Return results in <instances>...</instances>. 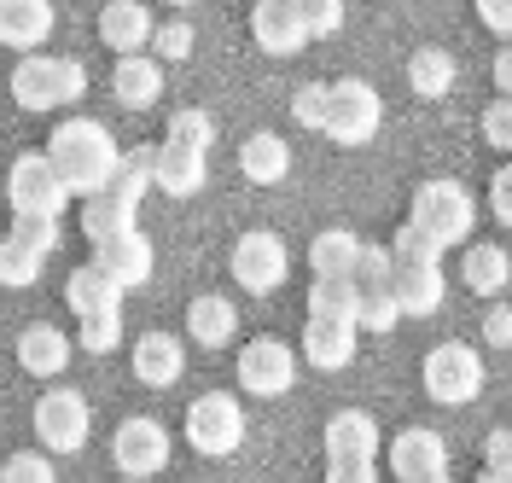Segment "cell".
<instances>
[{"label":"cell","instance_id":"obj_4","mask_svg":"<svg viewBox=\"0 0 512 483\" xmlns=\"http://www.w3.org/2000/svg\"><path fill=\"white\" fill-rule=\"evenodd\" d=\"M408 222H419L437 245H466L472 239V227H478V198L466 193L460 181H448V175H437V181H419L414 187V216Z\"/></svg>","mask_w":512,"mask_h":483},{"label":"cell","instance_id":"obj_21","mask_svg":"<svg viewBox=\"0 0 512 483\" xmlns=\"http://www.w3.org/2000/svg\"><path fill=\"white\" fill-rule=\"evenodd\" d=\"M384 437H379V419L361 414V408H338L326 419V460H379Z\"/></svg>","mask_w":512,"mask_h":483},{"label":"cell","instance_id":"obj_22","mask_svg":"<svg viewBox=\"0 0 512 483\" xmlns=\"http://www.w3.org/2000/svg\"><path fill=\"white\" fill-rule=\"evenodd\" d=\"M152 6L146 0H105V12H99V41L111 47V53H140V47H152Z\"/></svg>","mask_w":512,"mask_h":483},{"label":"cell","instance_id":"obj_17","mask_svg":"<svg viewBox=\"0 0 512 483\" xmlns=\"http://www.w3.org/2000/svg\"><path fill=\"white\" fill-rule=\"evenodd\" d=\"M94 262L105 274H117V286L134 291L152 280V268H158V251H152V239L140 233V227H123V233H111V239H99L94 245Z\"/></svg>","mask_w":512,"mask_h":483},{"label":"cell","instance_id":"obj_7","mask_svg":"<svg viewBox=\"0 0 512 483\" xmlns=\"http://www.w3.org/2000/svg\"><path fill=\"white\" fill-rule=\"evenodd\" d=\"M35 437H41L47 454H82L88 437H94V408H88V396L70 390V385L47 390V396L35 402Z\"/></svg>","mask_w":512,"mask_h":483},{"label":"cell","instance_id":"obj_26","mask_svg":"<svg viewBox=\"0 0 512 483\" xmlns=\"http://www.w3.org/2000/svg\"><path fill=\"white\" fill-rule=\"evenodd\" d=\"M18 367L35 373V379H59L70 367V338L59 326H24L18 332Z\"/></svg>","mask_w":512,"mask_h":483},{"label":"cell","instance_id":"obj_36","mask_svg":"<svg viewBox=\"0 0 512 483\" xmlns=\"http://www.w3.org/2000/svg\"><path fill=\"white\" fill-rule=\"evenodd\" d=\"M390 262H443V245H437L419 222H402L396 239H390Z\"/></svg>","mask_w":512,"mask_h":483},{"label":"cell","instance_id":"obj_40","mask_svg":"<svg viewBox=\"0 0 512 483\" xmlns=\"http://www.w3.org/2000/svg\"><path fill=\"white\" fill-rule=\"evenodd\" d=\"M291 117H297L303 129L320 134V117H326V82H303V88L291 94Z\"/></svg>","mask_w":512,"mask_h":483},{"label":"cell","instance_id":"obj_19","mask_svg":"<svg viewBox=\"0 0 512 483\" xmlns=\"http://www.w3.org/2000/svg\"><path fill=\"white\" fill-rule=\"evenodd\" d=\"M204 181H210V152L181 146V140H163L152 152V187H163L169 198H192Z\"/></svg>","mask_w":512,"mask_h":483},{"label":"cell","instance_id":"obj_11","mask_svg":"<svg viewBox=\"0 0 512 483\" xmlns=\"http://www.w3.org/2000/svg\"><path fill=\"white\" fill-rule=\"evenodd\" d=\"M227 268H233V280L251 291V297H268V291L286 286L291 251H286V239H280V233H268V227H251V233H239V245H233Z\"/></svg>","mask_w":512,"mask_h":483},{"label":"cell","instance_id":"obj_15","mask_svg":"<svg viewBox=\"0 0 512 483\" xmlns=\"http://www.w3.org/2000/svg\"><path fill=\"white\" fill-rule=\"evenodd\" d=\"M390 297L402 309V321H425L443 309V262H390Z\"/></svg>","mask_w":512,"mask_h":483},{"label":"cell","instance_id":"obj_18","mask_svg":"<svg viewBox=\"0 0 512 483\" xmlns=\"http://www.w3.org/2000/svg\"><path fill=\"white\" fill-rule=\"evenodd\" d=\"M355 338H361V326L344 315H309L303 321V361L320 373H344L355 361Z\"/></svg>","mask_w":512,"mask_h":483},{"label":"cell","instance_id":"obj_43","mask_svg":"<svg viewBox=\"0 0 512 483\" xmlns=\"http://www.w3.org/2000/svg\"><path fill=\"white\" fill-rule=\"evenodd\" d=\"M326 483H379V460H326Z\"/></svg>","mask_w":512,"mask_h":483},{"label":"cell","instance_id":"obj_49","mask_svg":"<svg viewBox=\"0 0 512 483\" xmlns=\"http://www.w3.org/2000/svg\"><path fill=\"white\" fill-rule=\"evenodd\" d=\"M472 483H512V478H507V472H489V466H483V472H478Z\"/></svg>","mask_w":512,"mask_h":483},{"label":"cell","instance_id":"obj_13","mask_svg":"<svg viewBox=\"0 0 512 483\" xmlns=\"http://www.w3.org/2000/svg\"><path fill=\"white\" fill-rule=\"evenodd\" d=\"M111 460H117L123 478H152V472H163L169 466V431H163V419L128 414L111 431Z\"/></svg>","mask_w":512,"mask_h":483},{"label":"cell","instance_id":"obj_44","mask_svg":"<svg viewBox=\"0 0 512 483\" xmlns=\"http://www.w3.org/2000/svg\"><path fill=\"white\" fill-rule=\"evenodd\" d=\"M489 210H495V222L501 227H512V163L489 175Z\"/></svg>","mask_w":512,"mask_h":483},{"label":"cell","instance_id":"obj_46","mask_svg":"<svg viewBox=\"0 0 512 483\" xmlns=\"http://www.w3.org/2000/svg\"><path fill=\"white\" fill-rule=\"evenodd\" d=\"M483 344H489V350H507L512 344V309L507 303H495V309L483 315Z\"/></svg>","mask_w":512,"mask_h":483},{"label":"cell","instance_id":"obj_52","mask_svg":"<svg viewBox=\"0 0 512 483\" xmlns=\"http://www.w3.org/2000/svg\"><path fill=\"white\" fill-rule=\"evenodd\" d=\"M507 431H512V425H507Z\"/></svg>","mask_w":512,"mask_h":483},{"label":"cell","instance_id":"obj_47","mask_svg":"<svg viewBox=\"0 0 512 483\" xmlns=\"http://www.w3.org/2000/svg\"><path fill=\"white\" fill-rule=\"evenodd\" d=\"M478 18H483V30L512 41V0H478Z\"/></svg>","mask_w":512,"mask_h":483},{"label":"cell","instance_id":"obj_23","mask_svg":"<svg viewBox=\"0 0 512 483\" xmlns=\"http://www.w3.org/2000/svg\"><path fill=\"white\" fill-rule=\"evenodd\" d=\"M111 94H117V105H128V111L158 105L163 99V65L152 53H117V65H111Z\"/></svg>","mask_w":512,"mask_h":483},{"label":"cell","instance_id":"obj_51","mask_svg":"<svg viewBox=\"0 0 512 483\" xmlns=\"http://www.w3.org/2000/svg\"><path fill=\"white\" fill-rule=\"evenodd\" d=\"M169 6H192V0H169Z\"/></svg>","mask_w":512,"mask_h":483},{"label":"cell","instance_id":"obj_14","mask_svg":"<svg viewBox=\"0 0 512 483\" xmlns=\"http://www.w3.org/2000/svg\"><path fill=\"white\" fill-rule=\"evenodd\" d=\"M384 460H390L396 483L443 478L448 472V443H443V431H431V425H402V431L384 443Z\"/></svg>","mask_w":512,"mask_h":483},{"label":"cell","instance_id":"obj_27","mask_svg":"<svg viewBox=\"0 0 512 483\" xmlns=\"http://www.w3.org/2000/svg\"><path fill=\"white\" fill-rule=\"evenodd\" d=\"M239 175L256 181V187H280L291 175V146L280 134H251V140L239 146Z\"/></svg>","mask_w":512,"mask_h":483},{"label":"cell","instance_id":"obj_12","mask_svg":"<svg viewBox=\"0 0 512 483\" xmlns=\"http://www.w3.org/2000/svg\"><path fill=\"white\" fill-rule=\"evenodd\" d=\"M233 373H239V390L256 396V402L286 396L297 385V350H291L286 338H251L239 350V361H233Z\"/></svg>","mask_w":512,"mask_h":483},{"label":"cell","instance_id":"obj_3","mask_svg":"<svg viewBox=\"0 0 512 483\" xmlns=\"http://www.w3.org/2000/svg\"><path fill=\"white\" fill-rule=\"evenodd\" d=\"M6 88H12V99H18L24 111H59V105H76V99L88 94V65H82V59L24 53Z\"/></svg>","mask_w":512,"mask_h":483},{"label":"cell","instance_id":"obj_1","mask_svg":"<svg viewBox=\"0 0 512 483\" xmlns=\"http://www.w3.org/2000/svg\"><path fill=\"white\" fill-rule=\"evenodd\" d=\"M47 158H53V169H59L64 193L94 198V193L111 187L123 152H117V140H111V129H105L99 117H70V123H59V129L47 134Z\"/></svg>","mask_w":512,"mask_h":483},{"label":"cell","instance_id":"obj_37","mask_svg":"<svg viewBox=\"0 0 512 483\" xmlns=\"http://www.w3.org/2000/svg\"><path fill=\"white\" fill-rule=\"evenodd\" d=\"M0 483H59L53 454H47V449H18L6 466H0Z\"/></svg>","mask_w":512,"mask_h":483},{"label":"cell","instance_id":"obj_8","mask_svg":"<svg viewBox=\"0 0 512 483\" xmlns=\"http://www.w3.org/2000/svg\"><path fill=\"white\" fill-rule=\"evenodd\" d=\"M419 373H425V396L443 402V408H466V402L483 396V355L472 344H454V338L437 344Z\"/></svg>","mask_w":512,"mask_h":483},{"label":"cell","instance_id":"obj_35","mask_svg":"<svg viewBox=\"0 0 512 483\" xmlns=\"http://www.w3.org/2000/svg\"><path fill=\"white\" fill-rule=\"evenodd\" d=\"M76 344H82L88 355H111L117 344H123V309H111V315H82Z\"/></svg>","mask_w":512,"mask_h":483},{"label":"cell","instance_id":"obj_50","mask_svg":"<svg viewBox=\"0 0 512 483\" xmlns=\"http://www.w3.org/2000/svg\"><path fill=\"white\" fill-rule=\"evenodd\" d=\"M419 483H448V472H443V478H419Z\"/></svg>","mask_w":512,"mask_h":483},{"label":"cell","instance_id":"obj_9","mask_svg":"<svg viewBox=\"0 0 512 483\" xmlns=\"http://www.w3.org/2000/svg\"><path fill=\"white\" fill-rule=\"evenodd\" d=\"M187 443L198 454H210V460L239 454V443H245V408H239V396L204 390V396L187 408Z\"/></svg>","mask_w":512,"mask_h":483},{"label":"cell","instance_id":"obj_20","mask_svg":"<svg viewBox=\"0 0 512 483\" xmlns=\"http://www.w3.org/2000/svg\"><path fill=\"white\" fill-rule=\"evenodd\" d=\"M53 24H59L53 0H0V47L12 53H41Z\"/></svg>","mask_w":512,"mask_h":483},{"label":"cell","instance_id":"obj_31","mask_svg":"<svg viewBox=\"0 0 512 483\" xmlns=\"http://www.w3.org/2000/svg\"><path fill=\"white\" fill-rule=\"evenodd\" d=\"M408 88H414L419 99H443L448 88H454V53L419 47L414 59H408Z\"/></svg>","mask_w":512,"mask_h":483},{"label":"cell","instance_id":"obj_28","mask_svg":"<svg viewBox=\"0 0 512 483\" xmlns=\"http://www.w3.org/2000/svg\"><path fill=\"white\" fill-rule=\"evenodd\" d=\"M187 332L192 344H204V350H222V344H233V332H239V309L227 303V297H192L187 303Z\"/></svg>","mask_w":512,"mask_h":483},{"label":"cell","instance_id":"obj_41","mask_svg":"<svg viewBox=\"0 0 512 483\" xmlns=\"http://www.w3.org/2000/svg\"><path fill=\"white\" fill-rule=\"evenodd\" d=\"M350 280L355 286H384V280H390V245H361Z\"/></svg>","mask_w":512,"mask_h":483},{"label":"cell","instance_id":"obj_5","mask_svg":"<svg viewBox=\"0 0 512 483\" xmlns=\"http://www.w3.org/2000/svg\"><path fill=\"white\" fill-rule=\"evenodd\" d=\"M384 123V99L373 82H326V117H320V134L338 140V146H367Z\"/></svg>","mask_w":512,"mask_h":483},{"label":"cell","instance_id":"obj_6","mask_svg":"<svg viewBox=\"0 0 512 483\" xmlns=\"http://www.w3.org/2000/svg\"><path fill=\"white\" fill-rule=\"evenodd\" d=\"M53 245H59V216H12V233L0 239V286H35Z\"/></svg>","mask_w":512,"mask_h":483},{"label":"cell","instance_id":"obj_32","mask_svg":"<svg viewBox=\"0 0 512 483\" xmlns=\"http://www.w3.org/2000/svg\"><path fill=\"white\" fill-rule=\"evenodd\" d=\"M309 315H344V321H355V280L350 274H315Z\"/></svg>","mask_w":512,"mask_h":483},{"label":"cell","instance_id":"obj_16","mask_svg":"<svg viewBox=\"0 0 512 483\" xmlns=\"http://www.w3.org/2000/svg\"><path fill=\"white\" fill-rule=\"evenodd\" d=\"M251 41L268 53V59H291V53H303V47H309V30H303L297 0H256Z\"/></svg>","mask_w":512,"mask_h":483},{"label":"cell","instance_id":"obj_38","mask_svg":"<svg viewBox=\"0 0 512 483\" xmlns=\"http://www.w3.org/2000/svg\"><path fill=\"white\" fill-rule=\"evenodd\" d=\"M192 24L187 18H175V24H163V30H152V53H158V65H181V59H192Z\"/></svg>","mask_w":512,"mask_h":483},{"label":"cell","instance_id":"obj_30","mask_svg":"<svg viewBox=\"0 0 512 483\" xmlns=\"http://www.w3.org/2000/svg\"><path fill=\"white\" fill-rule=\"evenodd\" d=\"M355 257H361V239L350 227H326L309 239V274H355Z\"/></svg>","mask_w":512,"mask_h":483},{"label":"cell","instance_id":"obj_33","mask_svg":"<svg viewBox=\"0 0 512 483\" xmlns=\"http://www.w3.org/2000/svg\"><path fill=\"white\" fill-rule=\"evenodd\" d=\"M396 321H402V309H396L390 286H355V326H367V332H390Z\"/></svg>","mask_w":512,"mask_h":483},{"label":"cell","instance_id":"obj_10","mask_svg":"<svg viewBox=\"0 0 512 483\" xmlns=\"http://www.w3.org/2000/svg\"><path fill=\"white\" fill-rule=\"evenodd\" d=\"M6 204H12V216H64L70 193H64V181L47 152L12 158V169H6Z\"/></svg>","mask_w":512,"mask_h":483},{"label":"cell","instance_id":"obj_25","mask_svg":"<svg viewBox=\"0 0 512 483\" xmlns=\"http://www.w3.org/2000/svg\"><path fill=\"white\" fill-rule=\"evenodd\" d=\"M128 291L117 286V274H105L99 262H82V268H70V280H64V303L76 309V315H111V309H123Z\"/></svg>","mask_w":512,"mask_h":483},{"label":"cell","instance_id":"obj_45","mask_svg":"<svg viewBox=\"0 0 512 483\" xmlns=\"http://www.w3.org/2000/svg\"><path fill=\"white\" fill-rule=\"evenodd\" d=\"M483 460H489V472H507L512 478V431L507 425H495V431L483 437Z\"/></svg>","mask_w":512,"mask_h":483},{"label":"cell","instance_id":"obj_48","mask_svg":"<svg viewBox=\"0 0 512 483\" xmlns=\"http://www.w3.org/2000/svg\"><path fill=\"white\" fill-rule=\"evenodd\" d=\"M495 88L512 99V41L501 47V53H495Z\"/></svg>","mask_w":512,"mask_h":483},{"label":"cell","instance_id":"obj_29","mask_svg":"<svg viewBox=\"0 0 512 483\" xmlns=\"http://www.w3.org/2000/svg\"><path fill=\"white\" fill-rule=\"evenodd\" d=\"M460 280H466V291L472 297H495V291L512 280V257L507 245H466V257H460Z\"/></svg>","mask_w":512,"mask_h":483},{"label":"cell","instance_id":"obj_2","mask_svg":"<svg viewBox=\"0 0 512 483\" xmlns=\"http://www.w3.org/2000/svg\"><path fill=\"white\" fill-rule=\"evenodd\" d=\"M146 187H152V146L123 152L111 187L94 193V198H82V239L99 245V239H111V233H123V227H140V198H146Z\"/></svg>","mask_w":512,"mask_h":483},{"label":"cell","instance_id":"obj_24","mask_svg":"<svg viewBox=\"0 0 512 483\" xmlns=\"http://www.w3.org/2000/svg\"><path fill=\"white\" fill-rule=\"evenodd\" d=\"M187 373V350H181V338L175 332H146L140 344H134V379L140 385H152V390H169L175 379Z\"/></svg>","mask_w":512,"mask_h":483},{"label":"cell","instance_id":"obj_42","mask_svg":"<svg viewBox=\"0 0 512 483\" xmlns=\"http://www.w3.org/2000/svg\"><path fill=\"white\" fill-rule=\"evenodd\" d=\"M483 140H489L495 152H512V99L507 94L483 111Z\"/></svg>","mask_w":512,"mask_h":483},{"label":"cell","instance_id":"obj_34","mask_svg":"<svg viewBox=\"0 0 512 483\" xmlns=\"http://www.w3.org/2000/svg\"><path fill=\"white\" fill-rule=\"evenodd\" d=\"M163 140H181V146H198V152H210L216 146V123H210V111H198V105H181L175 117H169V134Z\"/></svg>","mask_w":512,"mask_h":483},{"label":"cell","instance_id":"obj_39","mask_svg":"<svg viewBox=\"0 0 512 483\" xmlns=\"http://www.w3.org/2000/svg\"><path fill=\"white\" fill-rule=\"evenodd\" d=\"M297 12H303V30H309V41L344 30V0H297Z\"/></svg>","mask_w":512,"mask_h":483}]
</instances>
